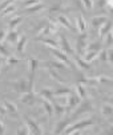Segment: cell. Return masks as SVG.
Returning a JSON list of instances; mask_svg holds the SVG:
<instances>
[{
	"instance_id": "25",
	"label": "cell",
	"mask_w": 113,
	"mask_h": 135,
	"mask_svg": "<svg viewBox=\"0 0 113 135\" xmlns=\"http://www.w3.org/2000/svg\"><path fill=\"white\" fill-rule=\"evenodd\" d=\"M76 24H77V30H79L80 33L87 32V27H88V24H87V20L84 19V16H83L81 13H80L79 17L76 19Z\"/></svg>"
},
{
	"instance_id": "31",
	"label": "cell",
	"mask_w": 113,
	"mask_h": 135,
	"mask_svg": "<svg viewBox=\"0 0 113 135\" xmlns=\"http://www.w3.org/2000/svg\"><path fill=\"white\" fill-rule=\"evenodd\" d=\"M43 8H44L43 3H37V4H35V6H31V7H25L24 12H25V13H36V12L41 11Z\"/></svg>"
},
{
	"instance_id": "8",
	"label": "cell",
	"mask_w": 113,
	"mask_h": 135,
	"mask_svg": "<svg viewBox=\"0 0 113 135\" xmlns=\"http://www.w3.org/2000/svg\"><path fill=\"white\" fill-rule=\"evenodd\" d=\"M72 59H73V63L76 64L80 70H83V71H90V70H92L90 63H88L83 56H80V55H77V54H74V55L72 56Z\"/></svg>"
},
{
	"instance_id": "35",
	"label": "cell",
	"mask_w": 113,
	"mask_h": 135,
	"mask_svg": "<svg viewBox=\"0 0 113 135\" xmlns=\"http://www.w3.org/2000/svg\"><path fill=\"white\" fill-rule=\"evenodd\" d=\"M97 59L101 62V63H106L108 62V50H103L99 52V56H97Z\"/></svg>"
},
{
	"instance_id": "29",
	"label": "cell",
	"mask_w": 113,
	"mask_h": 135,
	"mask_svg": "<svg viewBox=\"0 0 113 135\" xmlns=\"http://www.w3.org/2000/svg\"><path fill=\"white\" fill-rule=\"evenodd\" d=\"M74 92H76L81 99H84V98H87V90H85V87H84V84L83 83H80V82H77L76 84H74Z\"/></svg>"
},
{
	"instance_id": "26",
	"label": "cell",
	"mask_w": 113,
	"mask_h": 135,
	"mask_svg": "<svg viewBox=\"0 0 113 135\" xmlns=\"http://www.w3.org/2000/svg\"><path fill=\"white\" fill-rule=\"evenodd\" d=\"M106 20H108V19H106L105 16H95V17H92L90 24H92L93 28H100Z\"/></svg>"
},
{
	"instance_id": "1",
	"label": "cell",
	"mask_w": 113,
	"mask_h": 135,
	"mask_svg": "<svg viewBox=\"0 0 113 135\" xmlns=\"http://www.w3.org/2000/svg\"><path fill=\"white\" fill-rule=\"evenodd\" d=\"M93 124V118H87V119H81L79 122H74L73 124H71L69 127H67L64 130V134H74V132H79L89 126Z\"/></svg>"
},
{
	"instance_id": "45",
	"label": "cell",
	"mask_w": 113,
	"mask_h": 135,
	"mask_svg": "<svg viewBox=\"0 0 113 135\" xmlns=\"http://www.w3.org/2000/svg\"><path fill=\"white\" fill-rule=\"evenodd\" d=\"M106 7H109V9L113 11V0H106Z\"/></svg>"
},
{
	"instance_id": "44",
	"label": "cell",
	"mask_w": 113,
	"mask_h": 135,
	"mask_svg": "<svg viewBox=\"0 0 113 135\" xmlns=\"http://www.w3.org/2000/svg\"><path fill=\"white\" fill-rule=\"evenodd\" d=\"M6 35H7V32L4 30H0V42H3L6 39Z\"/></svg>"
},
{
	"instance_id": "6",
	"label": "cell",
	"mask_w": 113,
	"mask_h": 135,
	"mask_svg": "<svg viewBox=\"0 0 113 135\" xmlns=\"http://www.w3.org/2000/svg\"><path fill=\"white\" fill-rule=\"evenodd\" d=\"M23 119H24V123H25V126L28 128V134H37V135L43 134V128L40 127V124L37 123L36 120H33L29 117H24Z\"/></svg>"
},
{
	"instance_id": "43",
	"label": "cell",
	"mask_w": 113,
	"mask_h": 135,
	"mask_svg": "<svg viewBox=\"0 0 113 135\" xmlns=\"http://www.w3.org/2000/svg\"><path fill=\"white\" fill-rule=\"evenodd\" d=\"M99 7L101 9H106V0H99Z\"/></svg>"
},
{
	"instance_id": "42",
	"label": "cell",
	"mask_w": 113,
	"mask_h": 135,
	"mask_svg": "<svg viewBox=\"0 0 113 135\" xmlns=\"http://www.w3.org/2000/svg\"><path fill=\"white\" fill-rule=\"evenodd\" d=\"M108 62L113 66V50H109L108 51Z\"/></svg>"
},
{
	"instance_id": "23",
	"label": "cell",
	"mask_w": 113,
	"mask_h": 135,
	"mask_svg": "<svg viewBox=\"0 0 113 135\" xmlns=\"http://www.w3.org/2000/svg\"><path fill=\"white\" fill-rule=\"evenodd\" d=\"M36 40L41 42L43 44L48 46L49 48H57V47H59V43L56 42L55 39H51V37H48V36H45V37H36Z\"/></svg>"
},
{
	"instance_id": "46",
	"label": "cell",
	"mask_w": 113,
	"mask_h": 135,
	"mask_svg": "<svg viewBox=\"0 0 113 135\" xmlns=\"http://www.w3.org/2000/svg\"><path fill=\"white\" fill-rule=\"evenodd\" d=\"M6 128H4V124H3V120L0 119V134H4Z\"/></svg>"
},
{
	"instance_id": "47",
	"label": "cell",
	"mask_w": 113,
	"mask_h": 135,
	"mask_svg": "<svg viewBox=\"0 0 113 135\" xmlns=\"http://www.w3.org/2000/svg\"><path fill=\"white\" fill-rule=\"evenodd\" d=\"M104 102H106V103H110V104L113 106V96H110V98H104Z\"/></svg>"
},
{
	"instance_id": "37",
	"label": "cell",
	"mask_w": 113,
	"mask_h": 135,
	"mask_svg": "<svg viewBox=\"0 0 113 135\" xmlns=\"http://www.w3.org/2000/svg\"><path fill=\"white\" fill-rule=\"evenodd\" d=\"M61 11V4H55V6H52L49 9H48V12L52 15V13H56V12H60Z\"/></svg>"
},
{
	"instance_id": "15",
	"label": "cell",
	"mask_w": 113,
	"mask_h": 135,
	"mask_svg": "<svg viewBox=\"0 0 113 135\" xmlns=\"http://www.w3.org/2000/svg\"><path fill=\"white\" fill-rule=\"evenodd\" d=\"M101 115L105 119H108V120H113V106L108 104L106 102L103 103V106H101Z\"/></svg>"
},
{
	"instance_id": "22",
	"label": "cell",
	"mask_w": 113,
	"mask_h": 135,
	"mask_svg": "<svg viewBox=\"0 0 113 135\" xmlns=\"http://www.w3.org/2000/svg\"><path fill=\"white\" fill-rule=\"evenodd\" d=\"M44 68H47V70H48V75L51 76L52 79L57 80V82H59V83H61V84H64V83H65L64 78H61V76L59 75L57 70H55V68H52V67H48V66H44Z\"/></svg>"
},
{
	"instance_id": "27",
	"label": "cell",
	"mask_w": 113,
	"mask_h": 135,
	"mask_svg": "<svg viewBox=\"0 0 113 135\" xmlns=\"http://www.w3.org/2000/svg\"><path fill=\"white\" fill-rule=\"evenodd\" d=\"M4 63H6V68H9V67H15L17 63H19V56H15V55H9L4 59Z\"/></svg>"
},
{
	"instance_id": "40",
	"label": "cell",
	"mask_w": 113,
	"mask_h": 135,
	"mask_svg": "<svg viewBox=\"0 0 113 135\" xmlns=\"http://www.w3.org/2000/svg\"><path fill=\"white\" fill-rule=\"evenodd\" d=\"M16 134H17V135H25V134H28V128H27V126H24V127H19V128L16 130Z\"/></svg>"
},
{
	"instance_id": "4",
	"label": "cell",
	"mask_w": 113,
	"mask_h": 135,
	"mask_svg": "<svg viewBox=\"0 0 113 135\" xmlns=\"http://www.w3.org/2000/svg\"><path fill=\"white\" fill-rule=\"evenodd\" d=\"M51 50V54L56 57L57 60H60V62H63V63H65L68 67H71V68H73L74 66H73V59H71L69 57V55L68 54H65L64 51H61V50H57V48H49Z\"/></svg>"
},
{
	"instance_id": "39",
	"label": "cell",
	"mask_w": 113,
	"mask_h": 135,
	"mask_svg": "<svg viewBox=\"0 0 113 135\" xmlns=\"http://www.w3.org/2000/svg\"><path fill=\"white\" fill-rule=\"evenodd\" d=\"M99 78V82L100 83H108V84H110L113 80H112V78H108V76H104V75H101V76H97Z\"/></svg>"
},
{
	"instance_id": "2",
	"label": "cell",
	"mask_w": 113,
	"mask_h": 135,
	"mask_svg": "<svg viewBox=\"0 0 113 135\" xmlns=\"http://www.w3.org/2000/svg\"><path fill=\"white\" fill-rule=\"evenodd\" d=\"M9 86L19 94L23 95L27 91H29V78H19L17 80H13L9 83Z\"/></svg>"
},
{
	"instance_id": "33",
	"label": "cell",
	"mask_w": 113,
	"mask_h": 135,
	"mask_svg": "<svg viewBox=\"0 0 113 135\" xmlns=\"http://www.w3.org/2000/svg\"><path fill=\"white\" fill-rule=\"evenodd\" d=\"M88 51H101V42H93L89 43L87 47V52Z\"/></svg>"
},
{
	"instance_id": "28",
	"label": "cell",
	"mask_w": 113,
	"mask_h": 135,
	"mask_svg": "<svg viewBox=\"0 0 113 135\" xmlns=\"http://www.w3.org/2000/svg\"><path fill=\"white\" fill-rule=\"evenodd\" d=\"M72 91H73V88H71V87H60V88L53 90L55 96H57V98H60V96H68Z\"/></svg>"
},
{
	"instance_id": "5",
	"label": "cell",
	"mask_w": 113,
	"mask_h": 135,
	"mask_svg": "<svg viewBox=\"0 0 113 135\" xmlns=\"http://www.w3.org/2000/svg\"><path fill=\"white\" fill-rule=\"evenodd\" d=\"M93 111V103L88 99V98H84L81 99L79 107L74 108V112L72 115V118H74L76 115H81V114H85V112H92Z\"/></svg>"
},
{
	"instance_id": "3",
	"label": "cell",
	"mask_w": 113,
	"mask_h": 135,
	"mask_svg": "<svg viewBox=\"0 0 113 135\" xmlns=\"http://www.w3.org/2000/svg\"><path fill=\"white\" fill-rule=\"evenodd\" d=\"M89 44V35L87 32L79 33L77 36V40H76V52L80 56H84L87 52V47Z\"/></svg>"
},
{
	"instance_id": "41",
	"label": "cell",
	"mask_w": 113,
	"mask_h": 135,
	"mask_svg": "<svg viewBox=\"0 0 113 135\" xmlns=\"http://www.w3.org/2000/svg\"><path fill=\"white\" fill-rule=\"evenodd\" d=\"M37 3H40V0H24V7H31Z\"/></svg>"
},
{
	"instance_id": "36",
	"label": "cell",
	"mask_w": 113,
	"mask_h": 135,
	"mask_svg": "<svg viewBox=\"0 0 113 135\" xmlns=\"http://www.w3.org/2000/svg\"><path fill=\"white\" fill-rule=\"evenodd\" d=\"M104 39H105V44H106V46L113 44V33H112V31H110L109 33H106V35H105Z\"/></svg>"
},
{
	"instance_id": "10",
	"label": "cell",
	"mask_w": 113,
	"mask_h": 135,
	"mask_svg": "<svg viewBox=\"0 0 113 135\" xmlns=\"http://www.w3.org/2000/svg\"><path fill=\"white\" fill-rule=\"evenodd\" d=\"M39 68V59H36L33 56L28 57V70H29V79L35 80V75H36V70Z\"/></svg>"
},
{
	"instance_id": "32",
	"label": "cell",
	"mask_w": 113,
	"mask_h": 135,
	"mask_svg": "<svg viewBox=\"0 0 113 135\" xmlns=\"http://www.w3.org/2000/svg\"><path fill=\"white\" fill-rule=\"evenodd\" d=\"M15 11H16V6L15 4H8L2 12H0V16H11L12 13H15Z\"/></svg>"
},
{
	"instance_id": "30",
	"label": "cell",
	"mask_w": 113,
	"mask_h": 135,
	"mask_svg": "<svg viewBox=\"0 0 113 135\" xmlns=\"http://www.w3.org/2000/svg\"><path fill=\"white\" fill-rule=\"evenodd\" d=\"M21 22H23V17L21 16H13L11 20L8 22V28L9 30H16Z\"/></svg>"
},
{
	"instance_id": "13",
	"label": "cell",
	"mask_w": 113,
	"mask_h": 135,
	"mask_svg": "<svg viewBox=\"0 0 113 135\" xmlns=\"http://www.w3.org/2000/svg\"><path fill=\"white\" fill-rule=\"evenodd\" d=\"M27 40H28V37H27L25 35H20V37H19V40L16 42L15 47H16V52H17V55H19V56H21V55L24 54Z\"/></svg>"
},
{
	"instance_id": "7",
	"label": "cell",
	"mask_w": 113,
	"mask_h": 135,
	"mask_svg": "<svg viewBox=\"0 0 113 135\" xmlns=\"http://www.w3.org/2000/svg\"><path fill=\"white\" fill-rule=\"evenodd\" d=\"M80 102H81V98L80 96L74 92V90L67 96V108H68V111L71 112V111H73L74 108H76L79 104H80Z\"/></svg>"
},
{
	"instance_id": "38",
	"label": "cell",
	"mask_w": 113,
	"mask_h": 135,
	"mask_svg": "<svg viewBox=\"0 0 113 135\" xmlns=\"http://www.w3.org/2000/svg\"><path fill=\"white\" fill-rule=\"evenodd\" d=\"M81 3L88 11H90L93 8V0H81Z\"/></svg>"
},
{
	"instance_id": "49",
	"label": "cell",
	"mask_w": 113,
	"mask_h": 135,
	"mask_svg": "<svg viewBox=\"0 0 113 135\" xmlns=\"http://www.w3.org/2000/svg\"><path fill=\"white\" fill-rule=\"evenodd\" d=\"M0 114H6V111H4V107L0 104Z\"/></svg>"
},
{
	"instance_id": "48",
	"label": "cell",
	"mask_w": 113,
	"mask_h": 135,
	"mask_svg": "<svg viewBox=\"0 0 113 135\" xmlns=\"http://www.w3.org/2000/svg\"><path fill=\"white\" fill-rule=\"evenodd\" d=\"M3 64H4V57H3V56H0V72H2Z\"/></svg>"
},
{
	"instance_id": "14",
	"label": "cell",
	"mask_w": 113,
	"mask_h": 135,
	"mask_svg": "<svg viewBox=\"0 0 113 135\" xmlns=\"http://www.w3.org/2000/svg\"><path fill=\"white\" fill-rule=\"evenodd\" d=\"M41 106H43V108H44V111H45V114H47L48 122L51 123V119H52L53 114H55V110H53V103H52L51 100H45V99H43Z\"/></svg>"
},
{
	"instance_id": "21",
	"label": "cell",
	"mask_w": 113,
	"mask_h": 135,
	"mask_svg": "<svg viewBox=\"0 0 113 135\" xmlns=\"http://www.w3.org/2000/svg\"><path fill=\"white\" fill-rule=\"evenodd\" d=\"M20 37V33H19L17 30H9L6 35V40L9 43V44H16V42L19 40Z\"/></svg>"
},
{
	"instance_id": "9",
	"label": "cell",
	"mask_w": 113,
	"mask_h": 135,
	"mask_svg": "<svg viewBox=\"0 0 113 135\" xmlns=\"http://www.w3.org/2000/svg\"><path fill=\"white\" fill-rule=\"evenodd\" d=\"M59 37H60V48H61V51H64V52L68 54L69 56H73V55H74V51H73L71 43L68 42V39L65 37V35L59 33Z\"/></svg>"
},
{
	"instance_id": "11",
	"label": "cell",
	"mask_w": 113,
	"mask_h": 135,
	"mask_svg": "<svg viewBox=\"0 0 113 135\" xmlns=\"http://www.w3.org/2000/svg\"><path fill=\"white\" fill-rule=\"evenodd\" d=\"M3 107H4V111H6L7 115H9V117H12V118H17V117H19L17 108H16L15 103H12V102L4 99V102H3Z\"/></svg>"
},
{
	"instance_id": "19",
	"label": "cell",
	"mask_w": 113,
	"mask_h": 135,
	"mask_svg": "<svg viewBox=\"0 0 113 135\" xmlns=\"http://www.w3.org/2000/svg\"><path fill=\"white\" fill-rule=\"evenodd\" d=\"M52 103H53V110H55V114L57 115V118H63L67 112H69L67 108V104L56 103V102H52Z\"/></svg>"
},
{
	"instance_id": "12",
	"label": "cell",
	"mask_w": 113,
	"mask_h": 135,
	"mask_svg": "<svg viewBox=\"0 0 113 135\" xmlns=\"http://www.w3.org/2000/svg\"><path fill=\"white\" fill-rule=\"evenodd\" d=\"M20 103H24V104H28V106H33L36 103L35 91H27L25 94L20 95Z\"/></svg>"
},
{
	"instance_id": "20",
	"label": "cell",
	"mask_w": 113,
	"mask_h": 135,
	"mask_svg": "<svg viewBox=\"0 0 113 135\" xmlns=\"http://www.w3.org/2000/svg\"><path fill=\"white\" fill-rule=\"evenodd\" d=\"M39 96H40V98H43V99H45V100H51V102H53L55 92H53L52 88H49V87H44V88H41V90L39 91Z\"/></svg>"
},
{
	"instance_id": "18",
	"label": "cell",
	"mask_w": 113,
	"mask_h": 135,
	"mask_svg": "<svg viewBox=\"0 0 113 135\" xmlns=\"http://www.w3.org/2000/svg\"><path fill=\"white\" fill-rule=\"evenodd\" d=\"M57 22H59L60 26L65 27L67 30H69V31H72V32L76 31V30H74V27L72 26V23L69 22V19H68L65 15H63V13H59V16H57Z\"/></svg>"
},
{
	"instance_id": "16",
	"label": "cell",
	"mask_w": 113,
	"mask_h": 135,
	"mask_svg": "<svg viewBox=\"0 0 113 135\" xmlns=\"http://www.w3.org/2000/svg\"><path fill=\"white\" fill-rule=\"evenodd\" d=\"M112 28H113V22H112V20H106V22L99 28V37H100V39H104L105 35L112 31Z\"/></svg>"
},
{
	"instance_id": "24",
	"label": "cell",
	"mask_w": 113,
	"mask_h": 135,
	"mask_svg": "<svg viewBox=\"0 0 113 135\" xmlns=\"http://www.w3.org/2000/svg\"><path fill=\"white\" fill-rule=\"evenodd\" d=\"M69 122H71V118L64 119V120H60V122L57 123V126L55 127V130H53L52 132H53V134H61V132H64V130L68 127Z\"/></svg>"
},
{
	"instance_id": "34",
	"label": "cell",
	"mask_w": 113,
	"mask_h": 135,
	"mask_svg": "<svg viewBox=\"0 0 113 135\" xmlns=\"http://www.w3.org/2000/svg\"><path fill=\"white\" fill-rule=\"evenodd\" d=\"M11 55V52H9V50H8V47L3 43V42H0V56H3L4 59L7 56H9Z\"/></svg>"
},
{
	"instance_id": "17",
	"label": "cell",
	"mask_w": 113,
	"mask_h": 135,
	"mask_svg": "<svg viewBox=\"0 0 113 135\" xmlns=\"http://www.w3.org/2000/svg\"><path fill=\"white\" fill-rule=\"evenodd\" d=\"M45 66L52 67V68H55V70H57V71H68V70H71V67H68L65 63H63V62H60V60H49Z\"/></svg>"
}]
</instances>
